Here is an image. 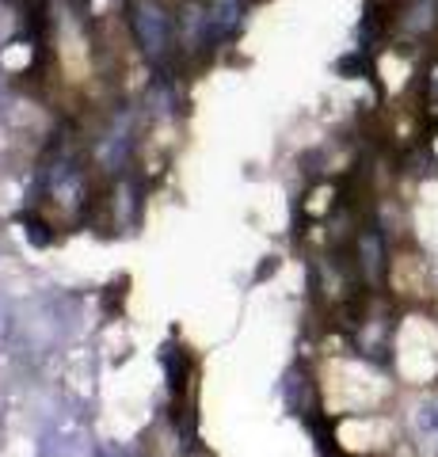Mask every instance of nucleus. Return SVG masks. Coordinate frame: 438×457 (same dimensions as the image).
<instances>
[{"label": "nucleus", "instance_id": "nucleus-1", "mask_svg": "<svg viewBox=\"0 0 438 457\" xmlns=\"http://www.w3.org/2000/svg\"><path fill=\"white\" fill-rule=\"evenodd\" d=\"M130 31L145 57H161L172 42V16L161 0H134L130 4Z\"/></svg>", "mask_w": 438, "mask_h": 457}, {"label": "nucleus", "instance_id": "nucleus-2", "mask_svg": "<svg viewBox=\"0 0 438 457\" xmlns=\"http://www.w3.org/2000/svg\"><path fill=\"white\" fill-rule=\"evenodd\" d=\"M438 20V0H408V4L401 8V27L404 31H427V27H434Z\"/></svg>", "mask_w": 438, "mask_h": 457}, {"label": "nucleus", "instance_id": "nucleus-3", "mask_svg": "<svg viewBox=\"0 0 438 457\" xmlns=\"http://www.w3.org/2000/svg\"><path fill=\"white\" fill-rule=\"evenodd\" d=\"M416 435L427 442V446H438V400H427L416 411Z\"/></svg>", "mask_w": 438, "mask_h": 457}, {"label": "nucleus", "instance_id": "nucleus-4", "mask_svg": "<svg viewBox=\"0 0 438 457\" xmlns=\"http://www.w3.org/2000/svg\"><path fill=\"white\" fill-rule=\"evenodd\" d=\"M427 104L438 111V65H431V73H427Z\"/></svg>", "mask_w": 438, "mask_h": 457}]
</instances>
